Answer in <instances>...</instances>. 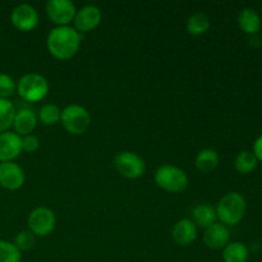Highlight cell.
Segmentation results:
<instances>
[{"label":"cell","instance_id":"cell-1","mask_svg":"<svg viewBox=\"0 0 262 262\" xmlns=\"http://www.w3.org/2000/svg\"><path fill=\"white\" fill-rule=\"evenodd\" d=\"M49 53L58 60H69L81 48V35L71 26L54 27L46 38Z\"/></svg>","mask_w":262,"mask_h":262},{"label":"cell","instance_id":"cell-2","mask_svg":"<svg viewBox=\"0 0 262 262\" xmlns=\"http://www.w3.org/2000/svg\"><path fill=\"white\" fill-rule=\"evenodd\" d=\"M247 210L246 199L239 192H228L217 202L215 209L217 219L227 227H233L242 222Z\"/></svg>","mask_w":262,"mask_h":262},{"label":"cell","instance_id":"cell-3","mask_svg":"<svg viewBox=\"0 0 262 262\" xmlns=\"http://www.w3.org/2000/svg\"><path fill=\"white\" fill-rule=\"evenodd\" d=\"M155 183L159 188L170 193H181L188 187V176L181 168L170 164L159 166L155 171Z\"/></svg>","mask_w":262,"mask_h":262},{"label":"cell","instance_id":"cell-4","mask_svg":"<svg viewBox=\"0 0 262 262\" xmlns=\"http://www.w3.org/2000/svg\"><path fill=\"white\" fill-rule=\"evenodd\" d=\"M17 92L27 102H38L49 92V82L38 73H27L20 77L17 83Z\"/></svg>","mask_w":262,"mask_h":262},{"label":"cell","instance_id":"cell-5","mask_svg":"<svg viewBox=\"0 0 262 262\" xmlns=\"http://www.w3.org/2000/svg\"><path fill=\"white\" fill-rule=\"evenodd\" d=\"M60 123L67 132L79 136L83 135L91 125V115L86 107L72 104L61 110Z\"/></svg>","mask_w":262,"mask_h":262},{"label":"cell","instance_id":"cell-6","mask_svg":"<svg viewBox=\"0 0 262 262\" xmlns=\"http://www.w3.org/2000/svg\"><path fill=\"white\" fill-rule=\"evenodd\" d=\"M114 166L118 173L127 179H137L145 174L146 164L138 154L122 151L114 158Z\"/></svg>","mask_w":262,"mask_h":262},{"label":"cell","instance_id":"cell-7","mask_svg":"<svg viewBox=\"0 0 262 262\" xmlns=\"http://www.w3.org/2000/svg\"><path fill=\"white\" fill-rule=\"evenodd\" d=\"M28 228L33 235L38 237H46L55 229L56 217L53 210L49 207H36L28 215Z\"/></svg>","mask_w":262,"mask_h":262},{"label":"cell","instance_id":"cell-8","mask_svg":"<svg viewBox=\"0 0 262 262\" xmlns=\"http://www.w3.org/2000/svg\"><path fill=\"white\" fill-rule=\"evenodd\" d=\"M45 12L49 19L56 25V27H60L69 26V23L73 22L77 9L71 0H49L45 4Z\"/></svg>","mask_w":262,"mask_h":262},{"label":"cell","instance_id":"cell-9","mask_svg":"<svg viewBox=\"0 0 262 262\" xmlns=\"http://www.w3.org/2000/svg\"><path fill=\"white\" fill-rule=\"evenodd\" d=\"M38 13L35 7L31 4H19L12 10L10 14V20H12L13 26L17 30L22 31V32H28L36 28L38 25Z\"/></svg>","mask_w":262,"mask_h":262},{"label":"cell","instance_id":"cell-10","mask_svg":"<svg viewBox=\"0 0 262 262\" xmlns=\"http://www.w3.org/2000/svg\"><path fill=\"white\" fill-rule=\"evenodd\" d=\"M25 171L14 161L0 163V186L8 191H17L25 184Z\"/></svg>","mask_w":262,"mask_h":262},{"label":"cell","instance_id":"cell-11","mask_svg":"<svg viewBox=\"0 0 262 262\" xmlns=\"http://www.w3.org/2000/svg\"><path fill=\"white\" fill-rule=\"evenodd\" d=\"M101 10L96 5H84L81 9L77 10L76 15H74V28L78 32H90L101 23Z\"/></svg>","mask_w":262,"mask_h":262},{"label":"cell","instance_id":"cell-12","mask_svg":"<svg viewBox=\"0 0 262 262\" xmlns=\"http://www.w3.org/2000/svg\"><path fill=\"white\" fill-rule=\"evenodd\" d=\"M22 152V137L15 132L7 130L0 133V163L17 159Z\"/></svg>","mask_w":262,"mask_h":262},{"label":"cell","instance_id":"cell-13","mask_svg":"<svg viewBox=\"0 0 262 262\" xmlns=\"http://www.w3.org/2000/svg\"><path fill=\"white\" fill-rule=\"evenodd\" d=\"M230 230L222 223H215L205 229L204 242L211 250H223L229 243Z\"/></svg>","mask_w":262,"mask_h":262},{"label":"cell","instance_id":"cell-14","mask_svg":"<svg viewBox=\"0 0 262 262\" xmlns=\"http://www.w3.org/2000/svg\"><path fill=\"white\" fill-rule=\"evenodd\" d=\"M173 241L179 246H189L197 238V227L191 219H181L171 229Z\"/></svg>","mask_w":262,"mask_h":262},{"label":"cell","instance_id":"cell-15","mask_svg":"<svg viewBox=\"0 0 262 262\" xmlns=\"http://www.w3.org/2000/svg\"><path fill=\"white\" fill-rule=\"evenodd\" d=\"M37 125V115L31 109H20L15 113L13 125L14 132L20 137L31 135Z\"/></svg>","mask_w":262,"mask_h":262},{"label":"cell","instance_id":"cell-16","mask_svg":"<svg viewBox=\"0 0 262 262\" xmlns=\"http://www.w3.org/2000/svg\"><path fill=\"white\" fill-rule=\"evenodd\" d=\"M192 222L196 224V227L200 228H209L210 225L215 224L216 223V211H215V207H212L209 204H200L196 207L192 209Z\"/></svg>","mask_w":262,"mask_h":262},{"label":"cell","instance_id":"cell-17","mask_svg":"<svg viewBox=\"0 0 262 262\" xmlns=\"http://www.w3.org/2000/svg\"><path fill=\"white\" fill-rule=\"evenodd\" d=\"M238 26L247 35H256L261 27V18L252 8H245L238 15Z\"/></svg>","mask_w":262,"mask_h":262},{"label":"cell","instance_id":"cell-18","mask_svg":"<svg viewBox=\"0 0 262 262\" xmlns=\"http://www.w3.org/2000/svg\"><path fill=\"white\" fill-rule=\"evenodd\" d=\"M194 165H196L197 170L201 173L207 174L214 171L219 165V154L212 148H205L201 150L196 156L194 160Z\"/></svg>","mask_w":262,"mask_h":262},{"label":"cell","instance_id":"cell-19","mask_svg":"<svg viewBox=\"0 0 262 262\" xmlns=\"http://www.w3.org/2000/svg\"><path fill=\"white\" fill-rule=\"evenodd\" d=\"M248 248L242 242L228 243L223 248V261L224 262H247Z\"/></svg>","mask_w":262,"mask_h":262},{"label":"cell","instance_id":"cell-20","mask_svg":"<svg viewBox=\"0 0 262 262\" xmlns=\"http://www.w3.org/2000/svg\"><path fill=\"white\" fill-rule=\"evenodd\" d=\"M210 28V18L205 13L199 12L192 14L187 20V31L193 36H201Z\"/></svg>","mask_w":262,"mask_h":262},{"label":"cell","instance_id":"cell-21","mask_svg":"<svg viewBox=\"0 0 262 262\" xmlns=\"http://www.w3.org/2000/svg\"><path fill=\"white\" fill-rule=\"evenodd\" d=\"M14 105L8 99L0 97V133H4L13 125V120L15 117Z\"/></svg>","mask_w":262,"mask_h":262},{"label":"cell","instance_id":"cell-22","mask_svg":"<svg viewBox=\"0 0 262 262\" xmlns=\"http://www.w3.org/2000/svg\"><path fill=\"white\" fill-rule=\"evenodd\" d=\"M258 160L251 151H242L234 160V168L241 174H251L257 166Z\"/></svg>","mask_w":262,"mask_h":262},{"label":"cell","instance_id":"cell-23","mask_svg":"<svg viewBox=\"0 0 262 262\" xmlns=\"http://www.w3.org/2000/svg\"><path fill=\"white\" fill-rule=\"evenodd\" d=\"M61 110L55 104H45L40 107L38 119L45 125H55L60 122Z\"/></svg>","mask_w":262,"mask_h":262},{"label":"cell","instance_id":"cell-24","mask_svg":"<svg viewBox=\"0 0 262 262\" xmlns=\"http://www.w3.org/2000/svg\"><path fill=\"white\" fill-rule=\"evenodd\" d=\"M22 255L14 243L0 241V262H20Z\"/></svg>","mask_w":262,"mask_h":262},{"label":"cell","instance_id":"cell-25","mask_svg":"<svg viewBox=\"0 0 262 262\" xmlns=\"http://www.w3.org/2000/svg\"><path fill=\"white\" fill-rule=\"evenodd\" d=\"M17 91V83L9 74L0 73V97L8 99Z\"/></svg>","mask_w":262,"mask_h":262},{"label":"cell","instance_id":"cell-26","mask_svg":"<svg viewBox=\"0 0 262 262\" xmlns=\"http://www.w3.org/2000/svg\"><path fill=\"white\" fill-rule=\"evenodd\" d=\"M33 245H35V235L30 230H23V232L18 233L14 239V246L20 252L22 251L31 250L33 247Z\"/></svg>","mask_w":262,"mask_h":262},{"label":"cell","instance_id":"cell-27","mask_svg":"<svg viewBox=\"0 0 262 262\" xmlns=\"http://www.w3.org/2000/svg\"><path fill=\"white\" fill-rule=\"evenodd\" d=\"M38 146H40V141L35 135H28L22 137V151L33 154L38 150Z\"/></svg>","mask_w":262,"mask_h":262},{"label":"cell","instance_id":"cell-28","mask_svg":"<svg viewBox=\"0 0 262 262\" xmlns=\"http://www.w3.org/2000/svg\"><path fill=\"white\" fill-rule=\"evenodd\" d=\"M252 152H253V155L256 156V159L262 163V135L258 136V137L256 138L255 143H253Z\"/></svg>","mask_w":262,"mask_h":262}]
</instances>
